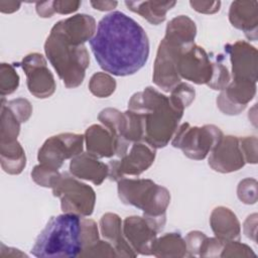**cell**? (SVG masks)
<instances>
[{
	"label": "cell",
	"instance_id": "obj_27",
	"mask_svg": "<svg viewBox=\"0 0 258 258\" xmlns=\"http://www.w3.org/2000/svg\"><path fill=\"white\" fill-rule=\"evenodd\" d=\"M0 162L2 169L9 174L22 172L26 165V155L17 140L0 142Z\"/></svg>",
	"mask_w": 258,
	"mask_h": 258
},
{
	"label": "cell",
	"instance_id": "obj_9",
	"mask_svg": "<svg viewBox=\"0 0 258 258\" xmlns=\"http://www.w3.org/2000/svg\"><path fill=\"white\" fill-rule=\"evenodd\" d=\"M156 149L146 142H134L129 150L118 159L110 160L108 177L118 181L125 175L137 176L147 170L154 162Z\"/></svg>",
	"mask_w": 258,
	"mask_h": 258
},
{
	"label": "cell",
	"instance_id": "obj_41",
	"mask_svg": "<svg viewBox=\"0 0 258 258\" xmlns=\"http://www.w3.org/2000/svg\"><path fill=\"white\" fill-rule=\"evenodd\" d=\"M225 241H222L216 237L209 238L207 237L202 245L199 256L200 257H221V253L224 247Z\"/></svg>",
	"mask_w": 258,
	"mask_h": 258
},
{
	"label": "cell",
	"instance_id": "obj_33",
	"mask_svg": "<svg viewBox=\"0 0 258 258\" xmlns=\"http://www.w3.org/2000/svg\"><path fill=\"white\" fill-rule=\"evenodd\" d=\"M256 254L252 250V248L244 243L239 242V240L233 241H225L221 257L229 258V257H255Z\"/></svg>",
	"mask_w": 258,
	"mask_h": 258
},
{
	"label": "cell",
	"instance_id": "obj_31",
	"mask_svg": "<svg viewBox=\"0 0 258 258\" xmlns=\"http://www.w3.org/2000/svg\"><path fill=\"white\" fill-rule=\"evenodd\" d=\"M196 97V91L194 87L187 83L180 82L171 91L169 101L178 110L183 111L188 107Z\"/></svg>",
	"mask_w": 258,
	"mask_h": 258
},
{
	"label": "cell",
	"instance_id": "obj_5",
	"mask_svg": "<svg viewBox=\"0 0 258 258\" xmlns=\"http://www.w3.org/2000/svg\"><path fill=\"white\" fill-rule=\"evenodd\" d=\"M44 52L67 88L73 89L82 85L90 66V55L85 44L71 43L52 26L44 42Z\"/></svg>",
	"mask_w": 258,
	"mask_h": 258
},
{
	"label": "cell",
	"instance_id": "obj_43",
	"mask_svg": "<svg viewBox=\"0 0 258 258\" xmlns=\"http://www.w3.org/2000/svg\"><path fill=\"white\" fill-rule=\"evenodd\" d=\"M194 10L204 14H214L220 10L221 1H189Z\"/></svg>",
	"mask_w": 258,
	"mask_h": 258
},
{
	"label": "cell",
	"instance_id": "obj_2",
	"mask_svg": "<svg viewBox=\"0 0 258 258\" xmlns=\"http://www.w3.org/2000/svg\"><path fill=\"white\" fill-rule=\"evenodd\" d=\"M128 110L140 115L143 123V142L157 148L165 147L172 139L183 111L176 109L169 98L153 87L132 95Z\"/></svg>",
	"mask_w": 258,
	"mask_h": 258
},
{
	"label": "cell",
	"instance_id": "obj_44",
	"mask_svg": "<svg viewBox=\"0 0 258 258\" xmlns=\"http://www.w3.org/2000/svg\"><path fill=\"white\" fill-rule=\"evenodd\" d=\"M256 229H257V214L250 215L244 222L243 230L247 238L256 242Z\"/></svg>",
	"mask_w": 258,
	"mask_h": 258
},
{
	"label": "cell",
	"instance_id": "obj_38",
	"mask_svg": "<svg viewBox=\"0 0 258 258\" xmlns=\"http://www.w3.org/2000/svg\"><path fill=\"white\" fill-rule=\"evenodd\" d=\"M59 172L57 169H53L51 167L39 163L33 167L31 171V178L36 184L40 186L50 187L53 178Z\"/></svg>",
	"mask_w": 258,
	"mask_h": 258
},
{
	"label": "cell",
	"instance_id": "obj_32",
	"mask_svg": "<svg viewBox=\"0 0 258 258\" xmlns=\"http://www.w3.org/2000/svg\"><path fill=\"white\" fill-rule=\"evenodd\" d=\"M19 86V76L14 67L10 63L0 64V94L4 98L14 93Z\"/></svg>",
	"mask_w": 258,
	"mask_h": 258
},
{
	"label": "cell",
	"instance_id": "obj_21",
	"mask_svg": "<svg viewBox=\"0 0 258 258\" xmlns=\"http://www.w3.org/2000/svg\"><path fill=\"white\" fill-rule=\"evenodd\" d=\"M98 120L110 130L115 138V155L123 156L132 145L126 140L127 117L125 112L115 108H105L99 113Z\"/></svg>",
	"mask_w": 258,
	"mask_h": 258
},
{
	"label": "cell",
	"instance_id": "obj_23",
	"mask_svg": "<svg viewBox=\"0 0 258 258\" xmlns=\"http://www.w3.org/2000/svg\"><path fill=\"white\" fill-rule=\"evenodd\" d=\"M87 152L97 158H110L115 155V138L104 125L93 124L85 134Z\"/></svg>",
	"mask_w": 258,
	"mask_h": 258
},
{
	"label": "cell",
	"instance_id": "obj_37",
	"mask_svg": "<svg viewBox=\"0 0 258 258\" xmlns=\"http://www.w3.org/2000/svg\"><path fill=\"white\" fill-rule=\"evenodd\" d=\"M79 257H118L114 247L107 240H99L82 250Z\"/></svg>",
	"mask_w": 258,
	"mask_h": 258
},
{
	"label": "cell",
	"instance_id": "obj_6",
	"mask_svg": "<svg viewBox=\"0 0 258 258\" xmlns=\"http://www.w3.org/2000/svg\"><path fill=\"white\" fill-rule=\"evenodd\" d=\"M50 187L53 196L60 200L63 213L80 217H89L93 214L96 204L95 190L72 173L59 172L53 178Z\"/></svg>",
	"mask_w": 258,
	"mask_h": 258
},
{
	"label": "cell",
	"instance_id": "obj_22",
	"mask_svg": "<svg viewBox=\"0 0 258 258\" xmlns=\"http://www.w3.org/2000/svg\"><path fill=\"white\" fill-rule=\"evenodd\" d=\"M210 225L215 237L222 241L239 240L241 237L240 222L229 208H215L210 216Z\"/></svg>",
	"mask_w": 258,
	"mask_h": 258
},
{
	"label": "cell",
	"instance_id": "obj_4",
	"mask_svg": "<svg viewBox=\"0 0 258 258\" xmlns=\"http://www.w3.org/2000/svg\"><path fill=\"white\" fill-rule=\"evenodd\" d=\"M120 201L143 212L147 219L161 232L166 222V210L170 203L169 190L148 178H121L117 181Z\"/></svg>",
	"mask_w": 258,
	"mask_h": 258
},
{
	"label": "cell",
	"instance_id": "obj_16",
	"mask_svg": "<svg viewBox=\"0 0 258 258\" xmlns=\"http://www.w3.org/2000/svg\"><path fill=\"white\" fill-rule=\"evenodd\" d=\"M256 94V83L231 81L217 97L219 110L226 115H238L245 110Z\"/></svg>",
	"mask_w": 258,
	"mask_h": 258
},
{
	"label": "cell",
	"instance_id": "obj_46",
	"mask_svg": "<svg viewBox=\"0 0 258 258\" xmlns=\"http://www.w3.org/2000/svg\"><path fill=\"white\" fill-rule=\"evenodd\" d=\"M20 5H21L20 2L1 0L0 1V11L2 13H13L19 9Z\"/></svg>",
	"mask_w": 258,
	"mask_h": 258
},
{
	"label": "cell",
	"instance_id": "obj_10",
	"mask_svg": "<svg viewBox=\"0 0 258 258\" xmlns=\"http://www.w3.org/2000/svg\"><path fill=\"white\" fill-rule=\"evenodd\" d=\"M213 63L207 51L195 42L184 45L177 57V74L197 85H207L213 75Z\"/></svg>",
	"mask_w": 258,
	"mask_h": 258
},
{
	"label": "cell",
	"instance_id": "obj_20",
	"mask_svg": "<svg viewBox=\"0 0 258 258\" xmlns=\"http://www.w3.org/2000/svg\"><path fill=\"white\" fill-rule=\"evenodd\" d=\"M122 226L123 222L117 214L106 213L100 220L101 235L112 244L118 257H136L137 254L123 235Z\"/></svg>",
	"mask_w": 258,
	"mask_h": 258
},
{
	"label": "cell",
	"instance_id": "obj_29",
	"mask_svg": "<svg viewBox=\"0 0 258 258\" xmlns=\"http://www.w3.org/2000/svg\"><path fill=\"white\" fill-rule=\"evenodd\" d=\"M81 1H45L37 2L35 4L36 13L42 17H51L54 13L58 14H71L76 12L81 6Z\"/></svg>",
	"mask_w": 258,
	"mask_h": 258
},
{
	"label": "cell",
	"instance_id": "obj_17",
	"mask_svg": "<svg viewBox=\"0 0 258 258\" xmlns=\"http://www.w3.org/2000/svg\"><path fill=\"white\" fill-rule=\"evenodd\" d=\"M66 38L73 44L81 45L90 41L97 30L96 20L88 14H76L57 21L54 25Z\"/></svg>",
	"mask_w": 258,
	"mask_h": 258
},
{
	"label": "cell",
	"instance_id": "obj_24",
	"mask_svg": "<svg viewBox=\"0 0 258 258\" xmlns=\"http://www.w3.org/2000/svg\"><path fill=\"white\" fill-rule=\"evenodd\" d=\"M175 1H125L129 10L139 14L149 23L158 25L166 18V13L174 5Z\"/></svg>",
	"mask_w": 258,
	"mask_h": 258
},
{
	"label": "cell",
	"instance_id": "obj_25",
	"mask_svg": "<svg viewBox=\"0 0 258 258\" xmlns=\"http://www.w3.org/2000/svg\"><path fill=\"white\" fill-rule=\"evenodd\" d=\"M152 255L158 258L188 257L186 244L179 233H166L156 238L152 248Z\"/></svg>",
	"mask_w": 258,
	"mask_h": 258
},
{
	"label": "cell",
	"instance_id": "obj_13",
	"mask_svg": "<svg viewBox=\"0 0 258 258\" xmlns=\"http://www.w3.org/2000/svg\"><path fill=\"white\" fill-rule=\"evenodd\" d=\"M225 51L230 56L232 64L231 81L257 82L258 62L257 49L255 46L244 40L225 45Z\"/></svg>",
	"mask_w": 258,
	"mask_h": 258
},
{
	"label": "cell",
	"instance_id": "obj_35",
	"mask_svg": "<svg viewBox=\"0 0 258 258\" xmlns=\"http://www.w3.org/2000/svg\"><path fill=\"white\" fill-rule=\"evenodd\" d=\"M81 240L83 250L100 240L98 225L94 220L81 218Z\"/></svg>",
	"mask_w": 258,
	"mask_h": 258
},
{
	"label": "cell",
	"instance_id": "obj_1",
	"mask_svg": "<svg viewBox=\"0 0 258 258\" xmlns=\"http://www.w3.org/2000/svg\"><path fill=\"white\" fill-rule=\"evenodd\" d=\"M90 46L100 68L117 77L137 73L149 56L145 30L120 11L111 12L99 21Z\"/></svg>",
	"mask_w": 258,
	"mask_h": 258
},
{
	"label": "cell",
	"instance_id": "obj_42",
	"mask_svg": "<svg viewBox=\"0 0 258 258\" xmlns=\"http://www.w3.org/2000/svg\"><path fill=\"white\" fill-rule=\"evenodd\" d=\"M207 237L208 236H206L203 232L200 231H191L187 233V235L184 238V241L186 244L188 257L199 256L202 245Z\"/></svg>",
	"mask_w": 258,
	"mask_h": 258
},
{
	"label": "cell",
	"instance_id": "obj_36",
	"mask_svg": "<svg viewBox=\"0 0 258 258\" xmlns=\"http://www.w3.org/2000/svg\"><path fill=\"white\" fill-rule=\"evenodd\" d=\"M238 199L246 204L253 205L257 202V180L255 178H245L237 186Z\"/></svg>",
	"mask_w": 258,
	"mask_h": 258
},
{
	"label": "cell",
	"instance_id": "obj_19",
	"mask_svg": "<svg viewBox=\"0 0 258 258\" xmlns=\"http://www.w3.org/2000/svg\"><path fill=\"white\" fill-rule=\"evenodd\" d=\"M70 172L79 179L89 180L100 185L108 177L109 166L92 154L82 152L71 159Z\"/></svg>",
	"mask_w": 258,
	"mask_h": 258
},
{
	"label": "cell",
	"instance_id": "obj_34",
	"mask_svg": "<svg viewBox=\"0 0 258 258\" xmlns=\"http://www.w3.org/2000/svg\"><path fill=\"white\" fill-rule=\"evenodd\" d=\"M231 82V76L226 66L222 62L213 63V75L210 82L207 84L211 89L216 91L224 90Z\"/></svg>",
	"mask_w": 258,
	"mask_h": 258
},
{
	"label": "cell",
	"instance_id": "obj_14",
	"mask_svg": "<svg viewBox=\"0 0 258 258\" xmlns=\"http://www.w3.org/2000/svg\"><path fill=\"white\" fill-rule=\"evenodd\" d=\"M208 163L213 170L221 173H230L241 169L246 162L240 148L239 137L223 136L210 152Z\"/></svg>",
	"mask_w": 258,
	"mask_h": 258
},
{
	"label": "cell",
	"instance_id": "obj_8",
	"mask_svg": "<svg viewBox=\"0 0 258 258\" xmlns=\"http://www.w3.org/2000/svg\"><path fill=\"white\" fill-rule=\"evenodd\" d=\"M85 137L77 133H59L47 138L37 153L39 163L53 169L61 167L63 161L83 152Z\"/></svg>",
	"mask_w": 258,
	"mask_h": 258
},
{
	"label": "cell",
	"instance_id": "obj_15",
	"mask_svg": "<svg viewBox=\"0 0 258 258\" xmlns=\"http://www.w3.org/2000/svg\"><path fill=\"white\" fill-rule=\"evenodd\" d=\"M123 235L138 255H152L151 248L158 230L143 216H130L123 221Z\"/></svg>",
	"mask_w": 258,
	"mask_h": 258
},
{
	"label": "cell",
	"instance_id": "obj_28",
	"mask_svg": "<svg viewBox=\"0 0 258 258\" xmlns=\"http://www.w3.org/2000/svg\"><path fill=\"white\" fill-rule=\"evenodd\" d=\"M21 122L6 106L5 99L1 100V125H0V142H11L17 140L20 132Z\"/></svg>",
	"mask_w": 258,
	"mask_h": 258
},
{
	"label": "cell",
	"instance_id": "obj_39",
	"mask_svg": "<svg viewBox=\"0 0 258 258\" xmlns=\"http://www.w3.org/2000/svg\"><path fill=\"white\" fill-rule=\"evenodd\" d=\"M5 104L21 123L26 122L32 114V106L30 102L24 98H17L10 101H5Z\"/></svg>",
	"mask_w": 258,
	"mask_h": 258
},
{
	"label": "cell",
	"instance_id": "obj_26",
	"mask_svg": "<svg viewBox=\"0 0 258 258\" xmlns=\"http://www.w3.org/2000/svg\"><path fill=\"white\" fill-rule=\"evenodd\" d=\"M197 26L192 19L186 15H178L172 18L166 25L164 38L179 45L195 42Z\"/></svg>",
	"mask_w": 258,
	"mask_h": 258
},
{
	"label": "cell",
	"instance_id": "obj_40",
	"mask_svg": "<svg viewBox=\"0 0 258 258\" xmlns=\"http://www.w3.org/2000/svg\"><path fill=\"white\" fill-rule=\"evenodd\" d=\"M240 148L242 150L246 163H257V144L258 140L256 136H245L239 138Z\"/></svg>",
	"mask_w": 258,
	"mask_h": 258
},
{
	"label": "cell",
	"instance_id": "obj_18",
	"mask_svg": "<svg viewBox=\"0 0 258 258\" xmlns=\"http://www.w3.org/2000/svg\"><path fill=\"white\" fill-rule=\"evenodd\" d=\"M229 21L244 32L249 40H257L258 37V2L234 1L229 9Z\"/></svg>",
	"mask_w": 258,
	"mask_h": 258
},
{
	"label": "cell",
	"instance_id": "obj_30",
	"mask_svg": "<svg viewBox=\"0 0 258 258\" xmlns=\"http://www.w3.org/2000/svg\"><path fill=\"white\" fill-rule=\"evenodd\" d=\"M115 79L107 73H95L89 81V90L97 98H107L111 96L116 89Z\"/></svg>",
	"mask_w": 258,
	"mask_h": 258
},
{
	"label": "cell",
	"instance_id": "obj_7",
	"mask_svg": "<svg viewBox=\"0 0 258 258\" xmlns=\"http://www.w3.org/2000/svg\"><path fill=\"white\" fill-rule=\"evenodd\" d=\"M224 136L222 130L213 124L204 126H191L184 122L178 126L171 145L194 160H203Z\"/></svg>",
	"mask_w": 258,
	"mask_h": 258
},
{
	"label": "cell",
	"instance_id": "obj_3",
	"mask_svg": "<svg viewBox=\"0 0 258 258\" xmlns=\"http://www.w3.org/2000/svg\"><path fill=\"white\" fill-rule=\"evenodd\" d=\"M83 250L81 240V217L61 214L51 217L37 236L31 249L39 258H74Z\"/></svg>",
	"mask_w": 258,
	"mask_h": 258
},
{
	"label": "cell",
	"instance_id": "obj_12",
	"mask_svg": "<svg viewBox=\"0 0 258 258\" xmlns=\"http://www.w3.org/2000/svg\"><path fill=\"white\" fill-rule=\"evenodd\" d=\"M18 64L25 73L27 89L32 96L37 99H46L53 95L56 89L55 81L41 53L31 52Z\"/></svg>",
	"mask_w": 258,
	"mask_h": 258
},
{
	"label": "cell",
	"instance_id": "obj_45",
	"mask_svg": "<svg viewBox=\"0 0 258 258\" xmlns=\"http://www.w3.org/2000/svg\"><path fill=\"white\" fill-rule=\"evenodd\" d=\"M91 5L100 11H109L114 9L117 5V1H91Z\"/></svg>",
	"mask_w": 258,
	"mask_h": 258
},
{
	"label": "cell",
	"instance_id": "obj_11",
	"mask_svg": "<svg viewBox=\"0 0 258 258\" xmlns=\"http://www.w3.org/2000/svg\"><path fill=\"white\" fill-rule=\"evenodd\" d=\"M183 46L164 37L158 45L153 66L152 81L159 89L166 93H169L181 82L177 74L176 63L178 54Z\"/></svg>",
	"mask_w": 258,
	"mask_h": 258
}]
</instances>
